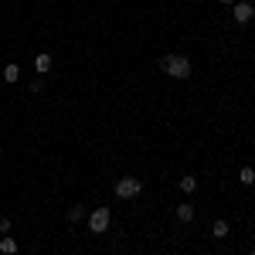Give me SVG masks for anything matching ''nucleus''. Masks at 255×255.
<instances>
[{"label":"nucleus","instance_id":"f257e3e1","mask_svg":"<svg viewBox=\"0 0 255 255\" xmlns=\"http://www.w3.org/2000/svg\"><path fill=\"white\" fill-rule=\"evenodd\" d=\"M160 68H163V75H170L177 82L191 79V58L187 55H163L160 58Z\"/></svg>","mask_w":255,"mask_h":255},{"label":"nucleus","instance_id":"f03ea898","mask_svg":"<svg viewBox=\"0 0 255 255\" xmlns=\"http://www.w3.org/2000/svg\"><path fill=\"white\" fill-rule=\"evenodd\" d=\"M139 191H143V184H139L136 177H119V180H116V197H123V201L136 197Z\"/></svg>","mask_w":255,"mask_h":255},{"label":"nucleus","instance_id":"7ed1b4c3","mask_svg":"<svg viewBox=\"0 0 255 255\" xmlns=\"http://www.w3.org/2000/svg\"><path fill=\"white\" fill-rule=\"evenodd\" d=\"M109 221H113V218H109V208H96V211L89 215V228H92L96 235H102V232H109Z\"/></svg>","mask_w":255,"mask_h":255},{"label":"nucleus","instance_id":"20e7f679","mask_svg":"<svg viewBox=\"0 0 255 255\" xmlns=\"http://www.w3.org/2000/svg\"><path fill=\"white\" fill-rule=\"evenodd\" d=\"M232 17H235V24H249L255 17L252 3H232Z\"/></svg>","mask_w":255,"mask_h":255},{"label":"nucleus","instance_id":"39448f33","mask_svg":"<svg viewBox=\"0 0 255 255\" xmlns=\"http://www.w3.org/2000/svg\"><path fill=\"white\" fill-rule=\"evenodd\" d=\"M174 215H177V221H184V225H187V221H194V208H191V201L177 204V208H174Z\"/></svg>","mask_w":255,"mask_h":255},{"label":"nucleus","instance_id":"423d86ee","mask_svg":"<svg viewBox=\"0 0 255 255\" xmlns=\"http://www.w3.org/2000/svg\"><path fill=\"white\" fill-rule=\"evenodd\" d=\"M17 79H20V65H17V61H10V65L3 68V82H10V85H14Z\"/></svg>","mask_w":255,"mask_h":255},{"label":"nucleus","instance_id":"0eeeda50","mask_svg":"<svg viewBox=\"0 0 255 255\" xmlns=\"http://www.w3.org/2000/svg\"><path fill=\"white\" fill-rule=\"evenodd\" d=\"M51 65H55L51 55H38V61H34V68H38L41 75H48V72H51Z\"/></svg>","mask_w":255,"mask_h":255},{"label":"nucleus","instance_id":"6e6552de","mask_svg":"<svg viewBox=\"0 0 255 255\" xmlns=\"http://www.w3.org/2000/svg\"><path fill=\"white\" fill-rule=\"evenodd\" d=\"M180 191H184V194H194V191H197V180L191 174H184V177H180Z\"/></svg>","mask_w":255,"mask_h":255},{"label":"nucleus","instance_id":"1a4fd4ad","mask_svg":"<svg viewBox=\"0 0 255 255\" xmlns=\"http://www.w3.org/2000/svg\"><path fill=\"white\" fill-rule=\"evenodd\" d=\"M0 252H3V255H17V242L3 235V238H0Z\"/></svg>","mask_w":255,"mask_h":255},{"label":"nucleus","instance_id":"9d476101","mask_svg":"<svg viewBox=\"0 0 255 255\" xmlns=\"http://www.w3.org/2000/svg\"><path fill=\"white\" fill-rule=\"evenodd\" d=\"M211 235H215V238H225V235H228V221H225V218H218L215 225H211Z\"/></svg>","mask_w":255,"mask_h":255},{"label":"nucleus","instance_id":"9b49d317","mask_svg":"<svg viewBox=\"0 0 255 255\" xmlns=\"http://www.w3.org/2000/svg\"><path fill=\"white\" fill-rule=\"evenodd\" d=\"M238 180H242V184H255V170L252 167H242V170H238Z\"/></svg>","mask_w":255,"mask_h":255},{"label":"nucleus","instance_id":"f8f14e48","mask_svg":"<svg viewBox=\"0 0 255 255\" xmlns=\"http://www.w3.org/2000/svg\"><path fill=\"white\" fill-rule=\"evenodd\" d=\"M68 221H82V208L75 204V208H68Z\"/></svg>","mask_w":255,"mask_h":255},{"label":"nucleus","instance_id":"ddd939ff","mask_svg":"<svg viewBox=\"0 0 255 255\" xmlns=\"http://www.w3.org/2000/svg\"><path fill=\"white\" fill-rule=\"evenodd\" d=\"M10 232V218H0V235H7Z\"/></svg>","mask_w":255,"mask_h":255},{"label":"nucleus","instance_id":"4468645a","mask_svg":"<svg viewBox=\"0 0 255 255\" xmlns=\"http://www.w3.org/2000/svg\"><path fill=\"white\" fill-rule=\"evenodd\" d=\"M218 3H235V0H218Z\"/></svg>","mask_w":255,"mask_h":255},{"label":"nucleus","instance_id":"2eb2a0df","mask_svg":"<svg viewBox=\"0 0 255 255\" xmlns=\"http://www.w3.org/2000/svg\"><path fill=\"white\" fill-rule=\"evenodd\" d=\"M252 255H255V249H252Z\"/></svg>","mask_w":255,"mask_h":255}]
</instances>
